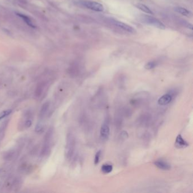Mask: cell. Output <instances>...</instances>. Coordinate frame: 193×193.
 Here are the masks:
<instances>
[{
  "label": "cell",
  "mask_w": 193,
  "mask_h": 193,
  "mask_svg": "<svg viewBox=\"0 0 193 193\" xmlns=\"http://www.w3.org/2000/svg\"><path fill=\"white\" fill-rule=\"evenodd\" d=\"M139 20L145 24H148L162 30L165 29V26L159 19L153 17L143 15L139 18Z\"/></svg>",
  "instance_id": "6da1fadb"
},
{
  "label": "cell",
  "mask_w": 193,
  "mask_h": 193,
  "mask_svg": "<svg viewBox=\"0 0 193 193\" xmlns=\"http://www.w3.org/2000/svg\"><path fill=\"white\" fill-rule=\"evenodd\" d=\"M81 4L83 6L86 7L87 9L95 12H103L104 9V6L102 4L95 1H82Z\"/></svg>",
  "instance_id": "7a4b0ae2"
},
{
  "label": "cell",
  "mask_w": 193,
  "mask_h": 193,
  "mask_svg": "<svg viewBox=\"0 0 193 193\" xmlns=\"http://www.w3.org/2000/svg\"><path fill=\"white\" fill-rule=\"evenodd\" d=\"M111 23L113 25H115V26L118 27L119 28H120L121 29L124 30L130 33H132V34H134L136 32V30L133 28V27L128 25V24H126L125 23H123L120 21H118V20H116L114 19H112L110 20Z\"/></svg>",
  "instance_id": "3957f363"
},
{
  "label": "cell",
  "mask_w": 193,
  "mask_h": 193,
  "mask_svg": "<svg viewBox=\"0 0 193 193\" xmlns=\"http://www.w3.org/2000/svg\"><path fill=\"white\" fill-rule=\"evenodd\" d=\"M172 99H173V97L172 95H170L169 94H166L159 99V100L157 101V103L159 105H162V106L166 105L172 102Z\"/></svg>",
  "instance_id": "277c9868"
},
{
  "label": "cell",
  "mask_w": 193,
  "mask_h": 193,
  "mask_svg": "<svg viewBox=\"0 0 193 193\" xmlns=\"http://www.w3.org/2000/svg\"><path fill=\"white\" fill-rule=\"evenodd\" d=\"M110 135V129L108 125L106 123H104L100 129V136L104 140H107L109 138Z\"/></svg>",
  "instance_id": "5b68a950"
},
{
  "label": "cell",
  "mask_w": 193,
  "mask_h": 193,
  "mask_svg": "<svg viewBox=\"0 0 193 193\" xmlns=\"http://www.w3.org/2000/svg\"><path fill=\"white\" fill-rule=\"evenodd\" d=\"M154 164L159 169L164 170H168L171 168L170 164L165 161H163L162 160H159L155 162Z\"/></svg>",
  "instance_id": "8992f818"
},
{
  "label": "cell",
  "mask_w": 193,
  "mask_h": 193,
  "mask_svg": "<svg viewBox=\"0 0 193 193\" xmlns=\"http://www.w3.org/2000/svg\"><path fill=\"white\" fill-rule=\"evenodd\" d=\"M175 145L178 148H185L189 145L188 143L182 138L180 134H179L176 138Z\"/></svg>",
  "instance_id": "52a82bcc"
},
{
  "label": "cell",
  "mask_w": 193,
  "mask_h": 193,
  "mask_svg": "<svg viewBox=\"0 0 193 193\" xmlns=\"http://www.w3.org/2000/svg\"><path fill=\"white\" fill-rule=\"evenodd\" d=\"M175 10L176 12L178 13L181 14V15H184L185 17H190L192 16V12H190L189 10H188L182 7H175Z\"/></svg>",
  "instance_id": "ba28073f"
},
{
  "label": "cell",
  "mask_w": 193,
  "mask_h": 193,
  "mask_svg": "<svg viewBox=\"0 0 193 193\" xmlns=\"http://www.w3.org/2000/svg\"><path fill=\"white\" fill-rule=\"evenodd\" d=\"M135 6L138 9H139V10H142V12H145L148 14H153V12L151 11V9L149 7H148L147 6H145L144 4H136Z\"/></svg>",
  "instance_id": "9c48e42d"
},
{
  "label": "cell",
  "mask_w": 193,
  "mask_h": 193,
  "mask_svg": "<svg viewBox=\"0 0 193 193\" xmlns=\"http://www.w3.org/2000/svg\"><path fill=\"white\" fill-rule=\"evenodd\" d=\"M101 170L102 172L105 174H108L110 173L113 170V166L109 164H105L102 165Z\"/></svg>",
  "instance_id": "30bf717a"
},
{
  "label": "cell",
  "mask_w": 193,
  "mask_h": 193,
  "mask_svg": "<svg viewBox=\"0 0 193 193\" xmlns=\"http://www.w3.org/2000/svg\"><path fill=\"white\" fill-rule=\"evenodd\" d=\"M12 112V109H8V110H6L5 111H3L1 113V115H0V120H2V118H4V117H5L7 116L10 115Z\"/></svg>",
  "instance_id": "8fae6325"
},
{
  "label": "cell",
  "mask_w": 193,
  "mask_h": 193,
  "mask_svg": "<svg viewBox=\"0 0 193 193\" xmlns=\"http://www.w3.org/2000/svg\"><path fill=\"white\" fill-rule=\"evenodd\" d=\"M101 151H97L95 155V160H94V163H95V165H97L98 164L99 162H100V156H101Z\"/></svg>",
  "instance_id": "7c38bea8"
},
{
  "label": "cell",
  "mask_w": 193,
  "mask_h": 193,
  "mask_svg": "<svg viewBox=\"0 0 193 193\" xmlns=\"http://www.w3.org/2000/svg\"><path fill=\"white\" fill-rule=\"evenodd\" d=\"M48 107L49 103H45V104L42 105V109H41V111H40V113H41V115H45V113L47 112V111L48 110Z\"/></svg>",
  "instance_id": "4fadbf2b"
},
{
  "label": "cell",
  "mask_w": 193,
  "mask_h": 193,
  "mask_svg": "<svg viewBox=\"0 0 193 193\" xmlns=\"http://www.w3.org/2000/svg\"><path fill=\"white\" fill-rule=\"evenodd\" d=\"M156 64L155 62H150L148 63H147L145 65V68L147 70H150L153 68H154L155 67H156Z\"/></svg>",
  "instance_id": "5bb4252c"
},
{
  "label": "cell",
  "mask_w": 193,
  "mask_h": 193,
  "mask_svg": "<svg viewBox=\"0 0 193 193\" xmlns=\"http://www.w3.org/2000/svg\"><path fill=\"white\" fill-rule=\"evenodd\" d=\"M42 125L40 124H37L36 126L35 127V131L37 132H39L40 131H42Z\"/></svg>",
  "instance_id": "9a60e30c"
},
{
  "label": "cell",
  "mask_w": 193,
  "mask_h": 193,
  "mask_svg": "<svg viewBox=\"0 0 193 193\" xmlns=\"http://www.w3.org/2000/svg\"><path fill=\"white\" fill-rule=\"evenodd\" d=\"M31 124H32V122H31V121L30 120L26 121V123H25V125H26V126L27 127H30Z\"/></svg>",
  "instance_id": "2e32d148"
}]
</instances>
